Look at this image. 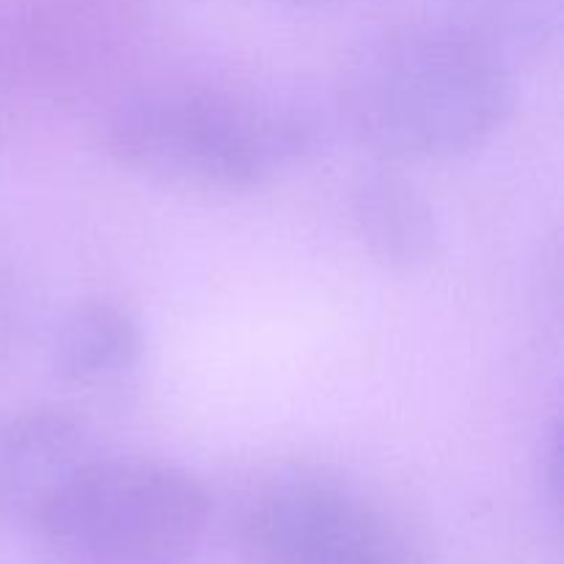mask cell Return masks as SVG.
I'll return each instance as SVG.
<instances>
[{
    "mask_svg": "<svg viewBox=\"0 0 564 564\" xmlns=\"http://www.w3.org/2000/svg\"><path fill=\"white\" fill-rule=\"evenodd\" d=\"M516 105V69L435 11L358 50L341 113L375 152L441 160L488 143Z\"/></svg>",
    "mask_w": 564,
    "mask_h": 564,
    "instance_id": "obj_1",
    "label": "cell"
},
{
    "mask_svg": "<svg viewBox=\"0 0 564 564\" xmlns=\"http://www.w3.org/2000/svg\"><path fill=\"white\" fill-rule=\"evenodd\" d=\"M317 141L303 110L229 94H138L105 121V149L121 169L207 193L262 187L303 163Z\"/></svg>",
    "mask_w": 564,
    "mask_h": 564,
    "instance_id": "obj_2",
    "label": "cell"
},
{
    "mask_svg": "<svg viewBox=\"0 0 564 564\" xmlns=\"http://www.w3.org/2000/svg\"><path fill=\"white\" fill-rule=\"evenodd\" d=\"M213 501L182 468L94 455L39 521L55 564H196Z\"/></svg>",
    "mask_w": 564,
    "mask_h": 564,
    "instance_id": "obj_3",
    "label": "cell"
},
{
    "mask_svg": "<svg viewBox=\"0 0 564 564\" xmlns=\"http://www.w3.org/2000/svg\"><path fill=\"white\" fill-rule=\"evenodd\" d=\"M242 540L257 564H422L391 512L319 474L264 485L248 501Z\"/></svg>",
    "mask_w": 564,
    "mask_h": 564,
    "instance_id": "obj_4",
    "label": "cell"
},
{
    "mask_svg": "<svg viewBox=\"0 0 564 564\" xmlns=\"http://www.w3.org/2000/svg\"><path fill=\"white\" fill-rule=\"evenodd\" d=\"M94 452L86 427L55 408L0 419V538L36 532L55 496Z\"/></svg>",
    "mask_w": 564,
    "mask_h": 564,
    "instance_id": "obj_5",
    "label": "cell"
},
{
    "mask_svg": "<svg viewBox=\"0 0 564 564\" xmlns=\"http://www.w3.org/2000/svg\"><path fill=\"white\" fill-rule=\"evenodd\" d=\"M350 218L364 248L391 268H416L438 251L433 207L400 174H364L350 193Z\"/></svg>",
    "mask_w": 564,
    "mask_h": 564,
    "instance_id": "obj_6",
    "label": "cell"
},
{
    "mask_svg": "<svg viewBox=\"0 0 564 564\" xmlns=\"http://www.w3.org/2000/svg\"><path fill=\"white\" fill-rule=\"evenodd\" d=\"M143 330L130 308L86 301L61 319L53 336V369L75 386H108L127 378L143 358Z\"/></svg>",
    "mask_w": 564,
    "mask_h": 564,
    "instance_id": "obj_7",
    "label": "cell"
},
{
    "mask_svg": "<svg viewBox=\"0 0 564 564\" xmlns=\"http://www.w3.org/2000/svg\"><path fill=\"white\" fill-rule=\"evenodd\" d=\"M438 14L516 69L556 39L562 0H444Z\"/></svg>",
    "mask_w": 564,
    "mask_h": 564,
    "instance_id": "obj_8",
    "label": "cell"
},
{
    "mask_svg": "<svg viewBox=\"0 0 564 564\" xmlns=\"http://www.w3.org/2000/svg\"><path fill=\"white\" fill-rule=\"evenodd\" d=\"M0 328H3V319H0Z\"/></svg>",
    "mask_w": 564,
    "mask_h": 564,
    "instance_id": "obj_9",
    "label": "cell"
}]
</instances>
